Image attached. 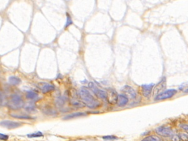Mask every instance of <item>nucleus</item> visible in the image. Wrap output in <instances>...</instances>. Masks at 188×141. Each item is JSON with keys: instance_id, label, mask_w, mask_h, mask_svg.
I'll return each instance as SVG.
<instances>
[{"instance_id": "nucleus-1", "label": "nucleus", "mask_w": 188, "mask_h": 141, "mask_svg": "<svg viewBox=\"0 0 188 141\" xmlns=\"http://www.w3.org/2000/svg\"><path fill=\"white\" fill-rule=\"evenodd\" d=\"M78 95L80 96L83 104L86 107H88V108L94 110V109H96L101 106L100 101L95 98V96L93 95L89 88H86L84 86L80 88Z\"/></svg>"}, {"instance_id": "nucleus-2", "label": "nucleus", "mask_w": 188, "mask_h": 141, "mask_svg": "<svg viewBox=\"0 0 188 141\" xmlns=\"http://www.w3.org/2000/svg\"><path fill=\"white\" fill-rule=\"evenodd\" d=\"M9 108L12 110H18L25 106V101L19 93H13L10 96L7 104Z\"/></svg>"}, {"instance_id": "nucleus-3", "label": "nucleus", "mask_w": 188, "mask_h": 141, "mask_svg": "<svg viewBox=\"0 0 188 141\" xmlns=\"http://www.w3.org/2000/svg\"><path fill=\"white\" fill-rule=\"evenodd\" d=\"M88 88L93 93L95 94V96L96 97L104 101L108 102V93H107V91L100 89L93 82H90L88 83Z\"/></svg>"}, {"instance_id": "nucleus-4", "label": "nucleus", "mask_w": 188, "mask_h": 141, "mask_svg": "<svg viewBox=\"0 0 188 141\" xmlns=\"http://www.w3.org/2000/svg\"><path fill=\"white\" fill-rule=\"evenodd\" d=\"M154 131L159 136L162 137V138H170L172 135H174V129L168 126H159V127L155 128Z\"/></svg>"}, {"instance_id": "nucleus-5", "label": "nucleus", "mask_w": 188, "mask_h": 141, "mask_svg": "<svg viewBox=\"0 0 188 141\" xmlns=\"http://www.w3.org/2000/svg\"><path fill=\"white\" fill-rule=\"evenodd\" d=\"M177 93V91L174 88L171 89H167L163 91L162 92L159 93V94L156 95L154 97V100L155 101H162L166 100V99H170V98L174 97L176 94Z\"/></svg>"}, {"instance_id": "nucleus-6", "label": "nucleus", "mask_w": 188, "mask_h": 141, "mask_svg": "<svg viewBox=\"0 0 188 141\" xmlns=\"http://www.w3.org/2000/svg\"><path fill=\"white\" fill-rule=\"evenodd\" d=\"M36 86L44 94L49 93L55 90V86L52 83L46 82H40L36 84Z\"/></svg>"}, {"instance_id": "nucleus-7", "label": "nucleus", "mask_w": 188, "mask_h": 141, "mask_svg": "<svg viewBox=\"0 0 188 141\" xmlns=\"http://www.w3.org/2000/svg\"><path fill=\"white\" fill-rule=\"evenodd\" d=\"M23 123H21V122L14 121L3 120L0 121V127H2L4 128L7 129H14L21 127Z\"/></svg>"}, {"instance_id": "nucleus-8", "label": "nucleus", "mask_w": 188, "mask_h": 141, "mask_svg": "<svg viewBox=\"0 0 188 141\" xmlns=\"http://www.w3.org/2000/svg\"><path fill=\"white\" fill-rule=\"evenodd\" d=\"M166 77H163L159 82L157 84H155L153 89V92H154V95H157L159 93L162 92L163 91L166 90Z\"/></svg>"}, {"instance_id": "nucleus-9", "label": "nucleus", "mask_w": 188, "mask_h": 141, "mask_svg": "<svg viewBox=\"0 0 188 141\" xmlns=\"http://www.w3.org/2000/svg\"><path fill=\"white\" fill-rule=\"evenodd\" d=\"M121 91L124 94H126L127 96H129L131 99H136L138 93H137L136 91H135L132 87L129 85H125L121 88Z\"/></svg>"}, {"instance_id": "nucleus-10", "label": "nucleus", "mask_w": 188, "mask_h": 141, "mask_svg": "<svg viewBox=\"0 0 188 141\" xmlns=\"http://www.w3.org/2000/svg\"><path fill=\"white\" fill-rule=\"evenodd\" d=\"M155 84L154 83H151V84H143L141 87V90H142V94L143 96L146 98H149L151 95V93L153 92V89Z\"/></svg>"}, {"instance_id": "nucleus-11", "label": "nucleus", "mask_w": 188, "mask_h": 141, "mask_svg": "<svg viewBox=\"0 0 188 141\" xmlns=\"http://www.w3.org/2000/svg\"><path fill=\"white\" fill-rule=\"evenodd\" d=\"M129 97L124 94L120 93L118 94V97H117V101L116 104L118 105V107H123L125 106H127V104L129 103Z\"/></svg>"}, {"instance_id": "nucleus-12", "label": "nucleus", "mask_w": 188, "mask_h": 141, "mask_svg": "<svg viewBox=\"0 0 188 141\" xmlns=\"http://www.w3.org/2000/svg\"><path fill=\"white\" fill-rule=\"evenodd\" d=\"M107 91L108 93V102L110 104H116L117 97H118L116 91L112 88H110Z\"/></svg>"}, {"instance_id": "nucleus-13", "label": "nucleus", "mask_w": 188, "mask_h": 141, "mask_svg": "<svg viewBox=\"0 0 188 141\" xmlns=\"http://www.w3.org/2000/svg\"><path fill=\"white\" fill-rule=\"evenodd\" d=\"M88 115L85 112H75L66 115L63 117V120H70V119H76V118H81V117L86 116Z\"/></svg>"}, {"instance_id": "nucleus-14", "label": "nucleus", "mask_w": 188, "mask_h": 141, "mask_svg": "<svg viewBox=\"0 0 188 141\" xmlns=\"http://www.w3.org/2000/svg\"><path fill=\"white\" fill-rule=\"evenodd\" d=\"M25 96H26V99H27L28 100H29L30 101H33V102L37 101L39 99L38 94L33 91H27V92L26 93V94H25Z\"/></svg>"}, {"instance_id": "nucleus-15", "label": "nucleus", "mask_w": 188, "mask_h": 141, "mask_svg": "<svg viewBox=\"0 0 188 141\" xmlns=\"http://www.w3.org/2000/svg\"><path fill=\"white\" fill-rule=\"evenodd\" d=\"M10 115L11 117H13V118L16 119H24V120H31V119H33V118H32L30 115H27V114L12 112V113H10Z\"/></svg>"}, {"instance_id": "nucleus-16", "label": "nucleus", "mask_w": 188, "mask_h": 141, "mask_svg": "<svg viewBox=\"0 0 188 141\" xmlns=\"http://www.w3.org/2000/svg\"><path fill=\"white\" fill-rule=\"evenodd\" d=\"M43 113L45 115H48V116H56L57 115V111L55 110H54L52 107H49V105H46L42 109Z\"/></svg>"}, {"instance_id": "nucleus-17", "label": "nucleus", "mask_w": 188, "mask_h": 141, "mask_svg": "<svg viewBox=\"0 0 188 141\" xmlns=\"http://www.w3.org/2000/svg\"><path fill=\"white\" fill-rule=\"evenodd\" d=\"M8 82L10 83L11 85L17 86L21 84V78L17 76H9L8 78Z\"/></svg>"}, {"instance_id": "nucleus-18", "label": "nucleus", "mask_w": 188, "mask_h": 141, "mask_svg": "<svg viewBox=\"0 0 188 141\" xmlns=\"http://www.w3.org/2000/svg\"><path fill=\"white\" fill-rule=\"evenodd\" d=\"M70 103H71V104H72V106H74V107H77V108H82V107H84V106H85L83 104V102L81 100L74 97L72 98V99L70 100Z\"/></svg>"}, {"instance_id": "nucleus-19", "label": "nucleus", "mask_w": 188, "mask_h": 141, "mask_svg": "<svg viewBox=\"0 0 188 141\" xmlns=\"http://www.w3.org/2000/svg\"><path fill=\"white\" fill-rule=\"evenodd\" d=\"M25 110L27 112H36V105L35 102L30 101V102L27 103V104H25L24 106Z\"/></svg>"}, {"instance_id": "nucleus-20", "label": "nucleus", "mask_w": 188, "mask_h": 141, "mask_svg": "<svg viewBox=\"0 0 188 141\" xmlns=\"http://www.w3.org/2000/svg\"><path fill=\"white\" fill-rule=\"evenodd\" d=\"M141 141H162V140L159 136L155 135H148L141 140Z\"/></svg>"}, {"instance_id": "nucleus-21", "label": "nucleus", "mask_w": 188, "mask_h": 141, "mask_svg": "<svg viewBox=\"0 0 188 141\" xmlns=\"http://www.w3.org/2000/svg\"><path fill=\"white\" fill-rule=\"evenodd\" d=\"M65 101H66V99H65V96H60V97H58L56 99L55 104L57 107L61 108L65 104Z\"/></svg>"}, {"instance_id": "nucleus-22", "label": "nucleus", "mask_w": 188, "mask_h": 141, "mask_svg": "<svg viewBox=\"0 0 188 141\" xmlns=\"http://www.w3.org/2000/svg\"><path fill=\"white\" fill-rule=\"evenodd\" d=\"M27 137L29 138H41L44 137V133L41 132L40 131H37L36 132L31 133V134H28L27 135Z\"/></svg>"}, {"instance_id": "nucleus-23", "label": "nucleus", "mask_w": 188, "mask_h": 141, "mask_svg": "<svg viewBox=\"0 0 188 141\" xmlns=\"http://www.w3.org/2000/svg\"><path fill=\"white\" fill-rule=\"evenodd\" d=\"M72 24H73V21H72V16H70V15L67 13H66V22H65V27H64V28H65V29H66V28H68V27L71 26Z\"/></svg>"}, {"instance_id": "nucleus-24", "label": "nucleus", "mask_w": 188, "mask_h": 141, "mask_svg": "<svg viewBox=\"0 0 188 141\" xmlns=\"http://www.w3.org/2000/svg\"><path fill=\"white\" fill-rule=\"evenodd\" d=\"M181 141H188V133L187 132H179L178 133Z\"/></svg>"}, {"instance_id": "nucleus-25", "label": "nucleus", "mask_w": 188, "mask_h": 141, "mask_svg": "<svg viewBox=\"0 0 188 141\" xmlns=\"http://www.w3.org/2000/svg\"><path fill=\"white\" fill-rule=\"evenodd\" d=\"M102 139L105 140H110V141H112V140H117L118 139V138H117L116 136H115V135H106V136H104L102 137Z\"/></svg>"}, {"instance_id": "nucleus-26", "label": "nucleus", "mask_w": 188, "mask_h": 141, "mask_svg": "<svg viewBox=\"0 0 188 141\" xmlns=\"http://www.w3.org/2000/svg\"><path fill=\"white\" fill-rule=\"evenodd\" d=\"M179 90H183V91L186 93H188V82L187 83H183L182 84H181L179 88H178Z\"/></svg>"}, {"instance_id": "nucleus-27", "label": "nucleus", "mask_w": 188, "mask_h": 141, "mask_svg": "<svg viewBox=\"0 0 188 141\" xmlns=\"http://www.w3.org/2000/svg\"><path fill=\"white\" fill-rule=\"evenodd\" d=\"M178 126H179L180 128L182 129V130H184L185 132L188 133V124H187V123H180Z\"/></svg>"}, {"instance_id": "nucleus-28", "label": "nucleus", "mask_w": 188, "mask_h": 141, "mask_svg": "<svg viewBox=\"0 0 188 141\" xmlns=\"http://www.w3.org/2000/svg\"><path fill=\"white\" fill-rule=\"evenodd\" d=\"M170 138V141H181L178 134H174V135H172Z\"/></svg>"}, {"instance_id": "nucleus-29", "label": "nucleus", "mask_w": 188, "mask_h": 141, "mask_svg": "<svg viewBox=\"0 0 188 141\" xmlns=\"http://www.w3.org/2000/svg\"><path fill=\"white\" fill-rule=\"evenodd\" d=\"M9 139V136L7 135H5V134H2V133H0V140L2 141H7Z\"/></svg>"}, {"instance_id": "nucleus-30", "label": "nucleus", "mask_w": 188, "mask_h": 141, "mask_svg": "<svg viewBox=\"0 0 188 141\" xmlns=\"http://www.w3.org/2000/svg\"><path fill=\"white\" fill-rule=\"evenodd\" d=\"M0 96H1V91H0Z\"/></svg>"}]
</instances>
